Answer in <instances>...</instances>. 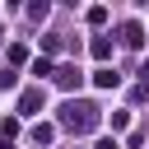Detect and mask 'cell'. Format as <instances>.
<instances>
[{
    "label": "cell",
    "instance_id": "6da1fadb",
    "mask_svg": "<svg viewBox=\"0 0 149 149\" xmlns=\"http://www.w3.org/2000/svg\"><path fill=\"white\" fill-rule=\"evenodd\" d=\"M98 149H116V140H98Z\"/></svg>",
    "mask_w": 149,
    "mask_h": 149
}]
</instances>
